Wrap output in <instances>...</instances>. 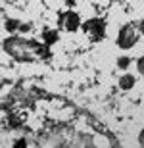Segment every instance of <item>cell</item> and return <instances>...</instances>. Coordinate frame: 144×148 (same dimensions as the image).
<instances>
[{
  "label": "cell",
  "mask_w": 144,
  "mask_h": 148,
  "mask_svg": "<svg viewBox=\"0 0 144 148\" xmlns=\"http://www.w3.org/2000/svg\"><path fill=\"white\" fill-rule=\"evenodd\" d=\"M139 38H140L139 25H134V23H125V25L119 29V33H117L115 44L121 50H129V48H133L134 44L139 42Z\"/></svg>",
  "instance_id": "2"
},
{
  "label": "cell",
  "mask_w": 144,
  "mask_h": 148,
  "mask_svg": "<svg viewBox=\"0 0 144 148\" xmlns=\"http://www.w3.org/2000/svg\"><path fill=\"white\" fill-rule=\"evenodd\" d=\"M134 85H136V79L131 73H125L123 77H119V88H123V90H131V88H134Z\"/></svg>",
  "instance_id": "5"
},
{
  "label": "cell",
  "mask_w": 144,
  "mask_h": 148,
  "mask_svg": "<svg viewBox=\"0 0 144 148\" xmlns=\"http://www.w3.org/2000/svg\"><path fill=\"white\" fill-rule=\"evenodd\" d=\"M139 143H140V144H144V131L140 133V137H139Z\"/></svg>",
  "instance_id": "12"
},
{
  "label": "cell",
  "mask_w": 144,
  "mask_h": 148,
  "mask_svg": "<svg viewBox=\"0 0 144 148\" xmlns=\"http://www.w3.org/2000/svg\"><path fill=\"white\" fill-rule=\"evenodd\" d=\"M129 66H131V58H127V56L117 58V67H119V69H127Z\"/></svg>",
  "instance_id": "8"
},
{
  "label": "cell",
  "mask_w": 144,
  "mask_h": 148,
  "mask_svg": "<svg viewBox=\"0 0 144 148\" xmlns=\"http://www.w3.org/2000/svg\"><path fill=\"white\" fill-rule=\"evenodd\" d=\"M139 29H140V35H144V19L139 23Z\"/></svg>",
  "instance_id": "11"
},
{
  "label": "cell",
  "mask_w": 144,
  "mask_h": 148,
  "mask_svg": "<svg viewBox=\"0 0 144 148\" xmlns=\"http://www.w3.org/2000/svg\"><path fill=\"white\" fill-rule=\"evenodd\" d=\"M83 31L92 42H100L106 37V23L100 17H92V19L83 23Z\"/></svg>",
  "instance_id": "3"
},
{
  "label": "cell",
  "mask_w": 144,
  "mask_h": 148,
  "mask_svg": "<svg viewBox=\"0 0 144 148\" xmlns=\"http://www.w3.org/2000/svg\"><path fill=\"white\" fill-rule=\"evenodd\" d=\"M23 25H19V21H17V19H6V29H8V31H12V33H14V31H17V29H21Z\"/></svg>",
  "instance_id": "6"
},
{
  "label": "cell",
  "mask_w": 144,
  "mask_h": 148,
  "mask_svg": "<svg viewBox=\"0 0 144 148\" xmlns=\"http://www.w3.org/2000/svg\"><path fill=\"white\" fill-rule=\"evenodd\" d=\"M136 69H139V73L144 77V58H139V60H136Z\"/></svg>",
  "instance_id": "9"
},
{
  "label": "cell",
  "mask_w": 144,
  "mask_h": 148,
  "mask_svg": "<svg viewBox=\"0 0 144 148\" xmlns=\"http://www.w3.org/2000/svg\"><path fill=\"white\" fill-rule=\"evenodd\" d=\"M63 25H66V29L69 33H75L79 27H83L81 25V19H79V16L75 12H67L66 16H63Z\"/></svg>",
  "instance_id": "4"
},
{
  "label": "cell",
  "mask_w": 144,
  "mask_h": 148,
  "mask_svg": "<svg viewBox=\"0 0 144 148\" xmlns=\"http://www.w3.org/2000/svg\"><path fill=\"white\" fill-rule=\"evenodd\" d=\"M42 38H44V42H46V44L56 42V40H58V31H46Z\"/></svg>",
  "instance_id": "7"
},
{
  "label": "cell",
  "mask_w": 144,
  "mask_h": 148,
  "mask_svg": "<svg viewBox=\"0 0 144 148\" xmlns=\"http://www.w3.org/2000/svg\"><path fill=\"white\" fill-rule=\"evenodd\" d=\"M25 144H27V140H25V138H17V140H16V144H14V146H16V148H23V146H25Z\"/></svg>",
  "instance_id": "10"
},
{
  "label": "cell",
  "mask_w": 144,
  "mask_h": 148,
  "mask_svg": "<svg viewBox=\"0 0 144 148\" xmlns=\"http://www.w3.org/2000/svg\"><path fill=\"white\" fill-rule=\"evenodd\" d=\"M4 50H6V54H10L12 58H16L19 62H31L39 54L40 46L37 42H33V40H27V38L10 37L4 40Z\"/></svg>",
  "instance_id": "1"
}]
</instances>
